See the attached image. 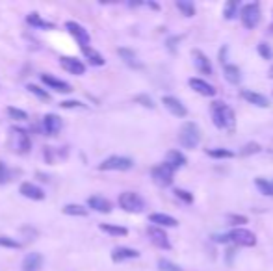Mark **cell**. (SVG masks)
Segmentation results:
<instances>
[{
	"label": "cell",
	"instance_id": "obj_1",
	"mask_svg": "<svg viewBox=\"0 0 273 271\" xmlns=\"http://www.w3.org/2000/svg\"><path fill=\"white\" fill-rule=\"evenodd\" d=\"M212 121L217 129L232 130L236 119H234V112L231 106H227L225 102H214L212 104Z\"/></svg>",
	"mask_w": 273,
	"mask_h": 271
},
{
	"label": "cell",
	"instance_id": "obj_2",
	"mask_svg": "<svg viewBox=\"0 0 273 271\" xmlns=\"http://www.w3.org/2000/svg\"><path fill=\"white\" fill-rule=\"evenodd\" d=\"M9 147L17 154H28L32 149V137H30L28 130L21 129V127H11L9 129Z\"/></svg>",
	"mask_w": 273,
	"mask_h": 271
},
{
	"label": "cell",
	"instance_id": "obj_3",
	"mask_svg": "<svg viewBox=\"0 0 273 271\" xmlns=\"http://www.w3.org/2000/svg\"><path fill=\"white\" fill-rule=\"evenodd\" d=\"M179 141L184 149H195L201 141V130L193 121H186L179 130Z\"/></svg>",
	"mask_w": 273,
	"mask_h": 271
},
{
	"label": "cell",
	"instance_id": "obj_4",
	"mask_svg": "<svg viewBox=\"0 0 273 271\" xmlns=\"http://www.w3.org/2000/svg\"><path fill=\"white\" fill-rule=\"evenodd\" d=\"M117 203L128 214H141L145 210V201H143V197H141L140 193L136 192H123L119 195Z\"/></svg>",
	"mask_w": 273,
	"mask_h": 271
},
{
	"label": "cell",
	"instance_id": "obj_5",
	"mask_svg": "<svg viewBox=\"0 0 273 271\" xmlns=\"http://www.w3.org/2000/svg\"><path fill=\"white\" fill-rule=\"evenodd\" d=\"M134 167V160L128 156H108L97 165L98 171H128Z\"/></svg>",
	"mask_w": 273,
	"mask_h": 271
},
{
	"label": "cell",
	"instance_id": "obj_6",
	"mask_svg": "<svg viewBox=\"0 0 273 271\" xmlns=\"http://www.w3.org/2000/svg\"><path fill=\"white\" fill-rule=\"evenodd\" d=\"M151 177H153L154 184L160 186V188H169L173 184V177H175V169L169 164H158L151 169Z\"/></svg>",
	"mask_w": 273,
	"mask_h": 271
},
{
	"label": "cell",
	"instance_id": "obj_7",
	"mask_svg": "<svg viewBox=\"0 0 273 271\" xmlns=\"http://www.w3.org/2000/svg\"><path fill=\"white\" fill-rule=\"evenodd\" d=\"M240 19L244 22V26L247 30H253L260 22V4L259 2H251L245 4L240 11Z\"/></svg>",
	"mask_w": 273,
	"mask_h": 271
},
{
	"label": "cell",
	"instance_id": "obj_8",
	"mask_svg": "<svg viewBox=\"0 0 273 271\" xmlns=\"http://www.w3.org/2000/svg\"><path fill=\"white\" fill-rule=\"evenodd\" d=\"M65 30L69 32V36L77 41L78 45H80V49H84V47H90L91 43V36L90 32L80 24V22L77 21H67L65 22Z\"/></svg>",
	"mask_w": 273,
	"mask_h": 271
},
{
	"label": "cell",
	"instance_id": "obj_9",
	"mask_svg": "<svg viewBox=\"0 0 273 271\" xmlns=\"http://www.w3.org/2000/svg\"><path fill=\"white\" fill-rule=\"evenodd\" d=\"M227 238H229V242L236 243L240 247H253V245H257V236H255V232L247 230V228H232L231 232L227 234Z\"/></svg>",
	"mask_w": 273,
	"mask_h": 271
},
{
	"label": "cell",
	"instance_id": "obj_10",
	"mask_svg": "<svg viewBox=\"0 0 273 271\" xmlns=\"http://www.w3.org/2000/svg\"><path fill=\"white\" fill-rule=\"evenodd\" d=\"M147 236H149V240H151V243L156 245L158 249H166V251L171 249V242H169V238H168V234H166V230H164V228L154 227V225H149Z\"/></svg>",
	"mask_w": 273,
	"mask_h": 271
},
{
	"label": "cell",
	"instance_id": "obj_11",
	"mask_svg": "<svg viewBox=\"0 0 273 271\" xmlns=\"http://www.w3.org/2000/svg\"><path fill=\"white\" fill-rule=\"evenodd\" d=\"M41 82L47 86V89H52V91H58V93H71L73 91V86H71L69 82L56 78L54 74H49V72H43Z\"/></svg>",
	"mask_w": 273,
	"mask_h": 271
},
{
	"label": "cell",
	"instance_id": "obj_12",
	"mask_svg": "<svg viewBox=\"0 0 273 271\" xmlns=\"http://www.w3.org/2000/svg\"><path fill=\"white\" fill-rule=\"evenodd\" d=\"M60 67H62L63 71L75 74V76H82V74H86V65L82 64L80 60H77V58L62 56L60 58Z\"/></svg>",
	"mask_w": 273,
	"mask_h": 271
},
{
	"label": "cell",
	"instance_id": "obj_13",
	"mask_svg": "<svg viewBox=\"0 0 273 271\" xmlns=\"http://www.w3.org/2000/svg\"><path fill=\"white\" fill-rule=\"evenodd\" d=\"M41 127H43V134L56 136L58 132L62 130V117H60V115H56V114L43 115Z\"/></svg>",
	"mask_w": 273,
	"mask_h": 271
},
{
	"label": "cell",
	"instance_id": "obj_14",
	"mask_svg": "<svg viewBox=\"0 0 273 271\" xmlns=\"http://www.w3.org/2000/svg\"><path fill=\"white\" fill-rule=\"evenodd\" d=\"M95 210L98 214H110L112 212V203L102 197V195H91L88 199V210Z\"/></svg>",
	"mask_w": 273,
	"mask_h": 271
},
{
	"label": "cell",
	"instance_id": "obj_15",
	"mask_svg": "<svg viewBox=\"0 0 273 271\" xmlns=\"http://www.w3.org/2000/svg\"><path fill=\"white\" fill-rule=\"evenodd\" d=\"M162 104L168 108V110L173 115H177V117H186V115H188V110H186V106H184V104H182V102L177 99V97L166 95V97H162Z\"/></svg>",
	"mask_w": 273,
	"mask_h": 271
},
{
	"label": "cell",
	"instance_id": "obj_16",
	"mask_svg": "<svg viewBox=\"0 0 273 271\" xmlns=\"http://www.w3.org/2000/svg\"><path fill=\"white\" fill-rule=\"evenodd\" d=\"M19 193H21L22 197H26V199H30V201H43L45 197H47L41 188L32 184V182H22V184L19 186Z\"/></svg>",
	"mask_w": 273,
	"mask_h": 271
},
{
	"label": "cell",
	"instance_id": "obj_17",
	"mask_svg": "<svg viewBox=\"0 0 273 271\" xmlns=\"http://www.w3.org/2000/svg\"><path fill=\"white\" fill-rule=\"evenodd\" d=\"M43 268V255L41 253H28L22 258L21 271H41Z\"/></svg>",
	"mask_w": 273,
	"mask_h": 271
},
{
	"label": "cell",
	"instance_id": "obj_18",
	"mask_svg": "<svg viewBox=\"0 0 273 271\" xmlns=\"http://www.w3.org/2000/svg\"><path fill=\"white\" fill-rule=\"evenodd\" d=\"M134 258H140V251L132 249V247H115L112 251V260L115 264L126 262V260H134Z\"/></svg>",
	"mask_w": 273,
	"mask_h": 271
},
{
	"label": "cell",
	"instance_id": "obj_19",
	"mask_svg": "<svg viewBox=\"0 0 273 271\" xmlns=\"http://www.w3.org/2000/svg\"><path fill=\"white\" fill-rule=\"evenodd\" d=\"M240 95H242V99H245L249 104H253V106H259V108L270 106V100H268V97H264L262 93L251 91V89H242Z\"/></svg>",
	"mask_w": 273,
	"mask_h": 271
},
{
	"label": "cell",
	"instance_id": "obj_20",
	"mask_svg": "<svg viewBox=\"0 0 273 271\" xmlns=\"http://www.w3.org/2000/svg\"><path fill=\"white\" fill-rule=\"evenodd\" d=\"M191 56H193V65H195L197 71L201 74H212V65L210 60L206 58V54H203L201 50H193Z\"/></svg>",
	"mask_w": 273,
	"mask_h": 271
},
{
	"label": "cell",
	"instance_id": "obj_21",
	"mask_svg": "<svg viewBox=\"0 0 273 271\" xmlns=\"http://www.w3.org/2000/svg\"><path fill=\"white\" fill-rule=\"evenodd\" d=\"M189 87L195 93H199V95H203V97H214L216 95L214 86L208 84V82H204L203 78H189Z\"/></svg>",
	"mask_w": 273,
	"mask_h": 271
},
{
	"label": "cell",
	"instance_id": "obj_22",
	"mask_svg": "<svg viewBox=\"0 0 273 271\" xmlns=\"http://www.w3.org/2000/svg\"><path fill=\"white\" fill-rule=\"evenodd\" d=\"M117 54H119L121 60H123L130 69H143V64L138 62V56H136V52H134L132 49L121 47V49H117Z\"/></svg>",
	"mask_w": 273,
	"mask_h": 271
},
{
	"label": "cell",
	"instance_id": "obj_23",
	"mask_svg": "<svg viewBox=\"0 0 273 271\" xmlns=\"http://www.w3.org/2000/svg\"><path fill=\"white\" fill-rule=\"evenodd\" d=\"M26 22H28L32 28H39V30H54L56 28V24H54V22L45 21V19H43L37 11H32V13L26 15Z\"/></svg>",
	"mask_w": 273,
	"mask_h": 271
},
{
	"label": "cell",
	"instance_id": "obj_24",
	"mask_svg": "<svg viewBox=\"0 0 273 271\" xmlns=\"http://www.w3.org/2000/svg\"><path fill=\"white\" fill-rule=\"evenodd\" d=\"M149 221L153 223L154 227H177L179 221H177L173 215H168V214H162V212H156V214H151L149 215Z\"/></svg>",
	"mask_w": 273,
	"mask_h": 271
},
{
	"label": "cell",
	"instance_id": "obj_25",
	"mask_svg": "<svg viewBox=\"0 0 273 271\" xmlns=\"http://www.w3.org/2000/svg\"><path fill=\"white\" fill-rule=\"evenodd\" d=\"M82 50V54H84V58L90 62L93 67H102V65L106 64V60H104V56L98 52L97 49H93V47H84V49H80Z\"/></svg>",
	"mask_w": 273,
	"mask_h": 271
},
{
	"label": "cell",
	"instance_id": "obj_26",
	"mask_svg": "<svg viewBox=\"0 0 273 271\" xmlns=\"http://www.w3.org/2000/svg\"><path fill=\"white\" fill-rule=\"evenodd\" d=\"M223 74H225V80L231 82V84H234V86L242 82V71H240L238 65L225 64L223 65Z\"/></svg>",
	"mask_w": 273,
	"mask_h": 271
},
{
	"label": "cell",
	"instance_id": "obj_27",
	"mask_svg": "<svg viewBox=\"0 0 273 271\" xmlns=\"http://www.w3.org/2000/svg\"><path fill=\"white\" fill-rule=\"evenodd\" d=\"M166 164H169L177 171L179 167L186 165V156L182 152H179V150H169L168 154H166Z\"/></svg>",
	"mask_w": 273,
	"mask_h": 271
},
{
	"label": "cell",
	"instance_id": "obj_28",
	"mask_svg": "<svg viewBox=\"0 0 273 271\" xmlns=\"http://www.w3.org/2000/svg\"><path fill=\"white\" fill-rule=\"evenodd\" d=\"M62 212L65 215H73V217H86V215L90 214V210L82 204H75V203H71V204H65L62 208Z\"/></svg>",
	"mask_w": 273,
	"mask_h": 271
},
{
	"label": "cell",
	"instance_id": "obj_29",
	"mask_svg": "<svg viewBox=\"0 0 273 271\" xmlns=\"http://www.w3.org/2000/svg\"><path fill=\"white\" fill-rule=\"evenodd\" d=\"M98 228L110 236H126L128 234V228L121 227V225H112V223H100Z\"/></svg>",
	"mask_w": 273,
	"mask_h": 271
},
{
	"label": "cell",
	"instance_id": "obj_30",
	"mask_svg": "<svg viewBox=\"0 0 273 271\" xmlns=\"http://www.w3.org/2000/svg\"><path fill=\"white\" fill-rule=\"evenodd\" d=\"M238 2L236 0H231V2H227L225 4V9H223V17L225 21H232V19H236L238 17Z\"/></svg>",
	"mask_w": 273,
	"mask_h": 271
},
{
	"label": "cell",
	"instance_id": "obj_31",
	"mask_svg": "<svg viewBox=\"0 0 273 271\" xmlns=\"http://www.w3.org/2000/svg\"><path fill=\"white\" fill-rule=\"evenodd\" d=\"M26 89H28L34 97H37L39 100H43V102H49L50 100V93L47 91V89H43L41 86H35V84H28L26 86Z\"/></svg>",
	"mask_w": 273,
	"mask_h": 271
},
{
	"label": "cell",
	"instance_id": "obj_32",
	"mask_svg": "<svg viewBox=\"0 0 273 271\" xmlns=\"http://www.w3.org/2000/svg\"><path fill=\"white\" fill-rule=\"evenodd\" d=\"M177 7L182 11V15L186 17H193L195 15V4L189 0H177Z\"/></svg>",
	"mask_w": 273,
	"mask_h": 271
},
{
	"label": "cell",
	"instance_id": "obj_33",
	"mask_svg": "<svg viewBox=\"0 0 273 271\" xmlns=\"http://www.w3.org/2000/svg\"><path fill=\"white\" fill-rule=\"evenodd\" d=\"M255 186H257V188H259V190L264 193V195H268V197H273V182H270V180L259 177V179H255Z\"/></svg>",
	"mask_w": 273,
	"mask_h": 271
},
{
	"label": "cell",
	"instance_id": "obj_34",
	"mask_svg": "<svg viewBox=\"0 0 273 271\" xmlns=\"http://www.w3.org/2000/svg\"><path fill=\"white\" fill-rule=\"evenodd\" d=\"M0 247H4V249H21L22 243L11 238V236H0Z\"/></svg>",
	"mask_w": 273,
	"mask_h": 271
},
{
	"label": "cell",
	"instance_id": "obj_35",
	"mask_svg": "<svg viewBox=\"0 0 273 271\" xmlns=\"http://www.w3.org/2000/svg\"><path fill=\"white\" fill-rule=\"evenodd\" d=\"M6 112H7V115L13 119V121H26V119H28V114H26L24 110H21V108L7 106Z\"/></svg>",
	"mask_w": 273,
	"mask_h": 271
},
{
	"label": "cell",
	"instance_id": "obj_36",
	"mask_svg": "<svg viewBox=\"0 0 273 271\" xmlns=\"http://www.w3.org/2000/svg\"><path fill=\"white\" fill-rule=\"evenodd\" d=\"M206 154L210 158H232L234 156V152L229 149H208L206 150Z\"/></svg>",
	"mask_w": 273,
	"mask_h": 271
},
{
	"label": "cell",
	"instance_id": "obj_37",
	"mask_svg": "<svg viewBox=\"0 0 273 271\" xmlns=\"http://www.w3.org/2000/svg\"><path fill=\"white\" fill-rule=\"evenodd\" d=\"M158 270L160 271H184L181 266L173 264L171 260H166V258H160V260H158Z\"/></svg>",
	"mask_w": 273,
	"mask_h": 271
},
{
	"label": "cell",
	"instance_id": "obj_38",
	"mask_svg": "<svg viewBox=\"0 0 273 271\" xmlns=\"http://www.w3.org/2000/svg\"><path fill=\"white\" fill-rule=\"evenodd\" d=\"M134 102H138V104L149 108V110H153V108H154V100L151 99L149 95H145V93H141V95H136V97H134Z\"/></svg>",
	"mask_w": 273,
	"mask_h": 271
},
{
	"label": "cell",
	"instance_id": "obj_39",
	"mask_svg": "<svg viewBox=\"0 0 273 271\" xmlns=\"http://www.w3.org/2000/svg\"><path fill=\"white\" fill-rule=\"evenodd\" d=\"M260 147L259 143H255V141H251V143H247V145H244V149H242V156H251V154H257V152H260Z\"/></svg>",
	"mask_w": 273,
	"mask_h": 271
},
{
	"label": "cell",
	"instance_id": "obj_40",
	"mask_svg": "<svg viewBox=\"0 0 273 271\" xmlns=\"http://www.w3.org/2000/svg\"><path fill=\"white\" fill-rule=\"evenodd\" d=\"M60 106H62L63 110H75V108L86 110V108H88V104L80 102V100H62V102H60Z\"/></svg>",
	"mask_w": 273,
	"mask_h": 271
},
{
	"label": "cell",
	"instance_id": "obj_41",
	"mask_svg": "<svg viewBox=\"0 0 273 271\" xmlns=\"http://www.w3.org/2000/svg\"><path fill=\"white\" fill-rule=\"evenodd\" d=\"M257 50H259V54L264 58V60H272V58H273V50H272V47H270L268 43H259Z\"/></svg>",
	"mask_w": 273,
	"mask_h": 271
},
{
	"label": "cell",
	"instance_id": "obj_42",
	"mask_svg": "<svg viewBox=\"0 0 273 271\" xmlns=\"http://www.w3.org/2000/svg\"><path fill=\"white\" fill-rule=\"evenodd\" d=\"M9 179H11V171L7 169V165L4 162H0V186L9 182Z\"/></svg>",
	"mask_w": 273,
	"mask_h": 271
},
{
	"label": "cell",
	"instance_id": "obj_43",
	"mask_svg": "<svg viewBox=\"0 0 273 271\" xmlns=\"http://www.w3.org/2000/svg\"><path fill=\"white\" fill-rule=\"evenodd\" d=\"M175 197H179L181 201H184V203H193V195L189 192H186V190H181V188H177L175 192Z\"/></svg>",
	"mask_w": 273,
	"mask_h": 271
},
{
	"label": "cell",
	"instance_id": "obj_44",
	"mask_svg": "<svg viewBox=\"0 0 273 271\" xmlns=\"http://www.w3.org/2000/svg\"><path fill=\"white\" fill-rule=\"evenodd\" d=\"M182 39V36H173V37H168V41H166V47H168V50H171V52H177V47H179V41Z\"/></svg>",
	"mask_w": 273,
	"mask_h": 271
},
{
	"label": "cell",
	"instance_id": "obj_45",
	"mask_svg": "<svg viewBox=\"0 0 273 271\" xmlns=\"http://www.w3.org/2000/svg\"><path fill=\"white\" fill-rule=\"evenodd\" d=\"M43 158H45L47 164H52L54 162V149L52 147H45L43 149Z\"/></svg>",
	"mask_w": 273,
	"mask_h": 271
},
{
	"label": "cell",
	"instance_id": "obj_46",
	"mask_svg": "<svg viewBox=\"0 0 273 271\" xmlns=\"http://www.w3.org/2000/svg\"><path fill=\"white\" fill-rule=\"evenodd\" d=\"M227 219L231 221V225H242V223H247V219H245L244 215H236V214L227 215Z\"/></svg>",
	"mask_w": 273,
	"mask_h": 271
},
{
	"label": "cell",
	"instance_id": "obj_47",
	"mask_svg": "<svg viewBox=\"0 0 273 271\" xmlns=\"http://www.w3.org/2000/svg\"><path fill=\"white\" fill-rule=\"evenodd\" d=\"M37 177H39V180H43V182H49V177L43 175V173H37Z\"/></svg>",
	"mask_w": 273,
	"mask_h": 271
},
{
	"label": "cell",
	"instance_id": "obj_48",
	"mask_svg": "<svg viewBox=\"0 0 273 271\" xmlns=\"http://www.w3.org/2000/svg\"><path fill=\"white\" fill-rule=\"evenodd\" d=\"M147 6L153 7V9H160V6H158V4H154V2H147Z\"/></svg>",
	"mask_w": 273,
	"mask_h": 271
},
{
	"label": "cell",
	"instance_id": "obj_49",
	"mask_svg": "<svg viewBox=\"0 0 273 271\" xmlns=\"http://www.w3.org/2000/svg\"><path fill=\"white\" fill-rule=\"evenodd\" d=\"M225 52H227V47L221 49V62H223V64H225Z\"/></svg>",
	"mask_w": 273,
	"mask_h": 271
},
{
	"label": "cell",
	"instance_id": "obj_50",
	"mask_svg": "<svg viewBox=\"0 0 273 271\" xmlns=\"http://www.w3.org/2000/svg\"><path fill=\"white\" fill-rule=\"evenodd\" d=\"M268 30H270V34L273 36V19H272V24H270V28H268Z\"/></svg>",
	"mask_w": 273,
	"mask_h": 271
},
{
	"label": "cell",
	"instance_id": "obj_51",
	"mask_svg": "<svg viewBox=\"0 0 273 271\" xmlns=\"http://www.w3.org/2000/svg\"><path fill=\"white\" fill-rule=\"evenodd\" d=\"M270 78H273V65L270 67Z\"/></svg>",
	"mask_w": 273,
	"mask_h": 271
}]
</instances>
